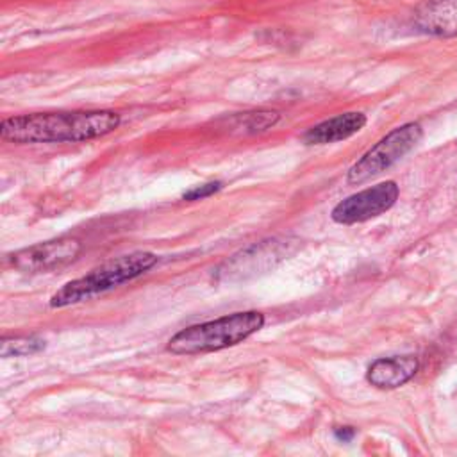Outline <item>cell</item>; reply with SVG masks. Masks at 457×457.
<instances>
[{
	"instance_id": "obj_1",
	"label": "cell",
	"mask_w": 457,
	"mask_h": 457,
	"mask_svg": "<svg viewBox=\"0 0 457 457\" xmlns=\"http://www.w3.org/2000/svg\"><path fill=\"white\" fill-rule=\"evenodd\" d=\"M120 125L114 111L34 112L5 118L0 136L11 143H79L111 134Z\"/></svg>"
},
{
	"instance_id": "obj_2",
	"label": "cell",
	"mask_w": 457,
	"mask_h": 457,
	"mask_svg": "<svg viewBox=\"0 0 457 457\" xmlns=\"http://www.w3.org/2000/svg\"><path fill=\"white\" fill-rule=\"evenodd\" d=\"M157 264V255L152 252H130L118 257H111L100 266L93 268L84 277L66 282L50 298V307L61 309L73 303L86 302L100 293L118 287Z\"/></svg>"
},
{
	"instance_id": "obj_3",
	"label": "cell",
	"mask_w": 457,
	"mask_h": 457,
	"mask_svg": "<svg viewBox=\"0 0 457 457\" xmlns=\"http://www.w3.org/2000/svg\"><path fill=\"white\" fill-rule=\"evenodd\" d=\"M262 325L264 314L257 311L234 312L179 330L170 337L166 348L177 355L218 352L243 343L246 337L261 330Z\"/></svg>"
},
{
	"instance_id": "obj_4",
	"label": "cell",
	"mask_w": 457,
	"mask_h": 457,
	"mask_svg": "<svg viewBox=\"0 0 457 457\" xmlns=\"http://www.w3.org/2000/svg\"><path fill=\"white\" fill-rule=\"evenodd\" d=\"M421 136L423 130L420 123H405L393 129L350 166L346 175L348 184H362L380 175L407 155L421 141Z\"/></svg>"
},
{
	"instance_id": "obj_5",
	"label": "cell",
	"mask_w": 457,
	"mask_h": 457,
	"mask_svg": "<svg viewBox=\"0 0 457 457\" xmlns=\"http://www.w3.org/2000/svg\"><path fill=\"white\" fill-rule=\"evenodd\" d=\"M400 195V189L395 180H386L368 189H362L355 195L341 200L330 212L332 220L341 225H352L368 221L371 218L380 216L387 209H391Z\"/></svg>"
},
{
	"instance_id": "obj_6",
	"label": "cell",
	"mask_w": 457,
	"mask_h": 457,
	"mask_svg": "<svg viewBox=\"0 0 457 457\" xmlns=\"http://www.w3.org/2000/svg\"><path fill=\"white\" fill-rule=\"evenodd\" d=\"M82 250L75 237H59L37 243L9 255V262L21 273H46L73 262Z\"/></svg>"
},
{
	"instance_id": "obj_7",
	"label": "cell",
	"mask_w": 457,
	"mask_h": 457,
	"mask_svg": "<svg viewBox=\"0 0 457 457\" xmlns=\"http://www.w3.org/2000/svg\"><path fill=\"white\" fill-rule=\"evenodd\" d=\"M284 245L278 241H261L225 261L216 271L218 278H245L248 275L259 273L275 264V261L284 257Z\"/></svg>"
},
{
	"instance_id": "obj_8",
	"label": "cell",
	"mask_w": 457,
	"mask_h": 457,
	"mask_svg": "<svg viewBox=\"0 0 457 457\" xmlns=\"http://www.w3.org/2000/svg\"><path fill=\"white\" fill-rule=\"evenodd\" d=\"M414 25L432 36H457V0H425L412 14Z\"/></svg>"
},
{
	"instance_id": "obj_9",
	"label": "cell",
	"mask_w": 457,
	"mask_h": 457,
	"mask_svg": "<svg viewBox=\"0 0 457 457\" xmlns=\"http://www.w3.org/2000/svg\"><path fill=\"white\" fill-rule=\"evenodd\" d=\"M418 371V359L414 355H396L377 359L368 368V382L378 389H395L403 386Z\"/></svg>"
},
{
	"instance_id": "obj_10",
	"label": "cell",
	"mask_w": 457,
	"mask_h": 457,
	"mask_svg": "<svg viewBox=\"0 0 457 457\" xmlns=\"http://www.w3.org/2000/svg\"><path fill=\"white\" fill-rule=\"evenodd\" d=\"M364 125H366V116L362 112H355V111L343 112L311 127L303 134V141L307 145H328V143L343 141L357 134Z\"/></svg>"
},
{
	"instance_id": "obj_11",
	"label": "cell",
	"mask_w": 457,
	"mask_h": 457,
	"mask_svg": "<svg viewBox=\"0 0 457 457\" xmlns=\"http://www.w3.org/2000/svg\"><path fill=\"white\" fill-rule=\"evenodd\" d=\"M278 112L275 111H252V112H241L234 114L227 120V127L230 134H257L271 129L278 121Z\"/></svg>"
},
{
	"instance_id": "obj_12",
	"label": "cell",
	"mask_w": 457,
	"mask_h": 457,
	"mask_svg": "<svg viewBox=\"0 0 457 457\" xmlns=\"http://www.w3.org/2000/svg\"><path fill=\"white\" fill-rule=\"evenodd\" d=\"M45 348V341L36 336H16V337H4L0 343V355L2 357H23L37 353Z\"/></svg>"
},
{
	"instance_id": "obj_13",
	"label": "cell",
	"mask_w": 457,
	"mask_h": 457,
	"mask_svg": "<svg viewBox=\"0 0 457 457\" xmlns=\"http://www.w3.org/2000/svg\"><path fill=\"white\" fill-rule=\"evenodd\" d=\"M221 186H223V184H221L220 180L205 182V184L195 186L193 189L186 191V193L182 195V198H184V200H187V202H195V200H204V198H207V196H211V195L218 193V191L221 189Z\"/></svg>"
},
{
	"instance_id": "obj_14",
	"label": "cell",
	"mask_w": 457,
	"mask_h": 457,
	"mask_svg": "<svg viewBox=\"0 0 457 457\" xmlns=\"http://www.w3.org/2000/svg\"><path fill=\"white\" fill-rule=\"evenodd\" d=\"M355 436V430L352 427H339L336 428V437L341 441H350Z\"/></svg>"
}]
</instances>
